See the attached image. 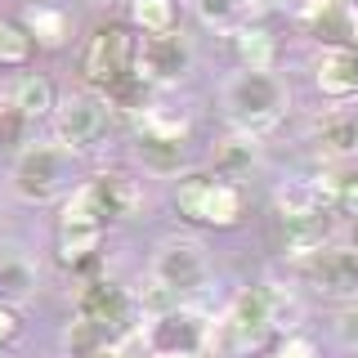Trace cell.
Returning a JSON list of instances; mask_svg holds the SVG:
<instances>
[{"mask_svg": "<svg viewBox=\"0 0 358 358\" xmlns=\"http://www.w3.org/2000/svg\"><path fill=\"white\" fill-rule=\"evenodd\" d=\"M179 300H184V296H179L175 287H166V282H157V278H152V282H148V291L139 296V309H143V313H152V318H157V313L175 309Z\"/></svg>", "mask_w": 358, "mask_h": 358, "instance_id": "cell-26", "label": "cell"}, {"mask_svg": "<svg viewBox=\"0 0 358 358\" xmlns=\"http://www.w3.org/2000/svg\"><path fill=\"white\" fill-rule=\"evenodd\" d=\"M67 184H72V152L54 148V143H36V148H27L14 162V193L22 201H31V206H45V201H54L59 193H67Z\"/></svg>", "mask_w": 358, "mask_h": 358, "instance_id": "cell-4", "label": "cell"}, {"mask_svg": "<svg viewBox=\"0 0 358 358\" xmlns=\"http://www.w3.org/2000/svg\"><path fill=\"white\" fill-rule=\"evenodd\" d=\"M9 103H14L27 121H45L54 108H59V103H54V85L45 81V76H36V72L22 76V81L14 85V99H9Z\"/></svg>", "mask_w": 358, "mask_h": 358, "instance_id": "cell-19", "label": "cell"}, {"mask_svg": "<svg viewBox=\"0 0 358 358\" xmlns=\"http://www.w3.org/2000/svg\"><path fill=\"white\" fill-rule=\"evenodd\" d=\"M175 0H130V22L143 31V36H162V31H175Z\"/></svg>", "mask_w": 358, "mask_h": 358, "instance_id": "cell-21", "label": "cell"}, {"mask_svg": "<svg viewBox=\"0 0 358 358\" xmlns=\"http://www.w3.org/2000/svg\"><path fill=\"white\" fill-rule=\"evenodd\" d=\"M139 162L157 175H175L179 162H184V139H166V134L139 130Z\"/></svg>", "mask_w": 358, "mask_h": 358, "instance_id": "cell-20", "label": "cell"}, {"mask_svg": "<svg viewBox=\"0 0 358 358\" xmlns=\"http://www.w3.org/2000/svg\"><path fill=\"white\" fill-rule=\"evenodd\" d=\"M246 9V0H197V14L210 22V27H229Z\"/></svg>", "mask_w": 358, "mask_h": 358, "instance_id": "cell-27", "label": "cell"}, {"mask_svg": "<svg viewBox=\"0 0 358 358\" xmlns=\"http://www.w3.org/2000/svg\"><path fill=\"white\" fill-rule=\"evenodd\" d=\"M260 166V143H255V134H229V139L215 148V175L220 179H229V184H242L246 175Z\"/></svg>", "mask_w": 358, "mask_h": 358, "instance_id": "cell-16", "label": "cell"}, {"mask_svg": "<svg viewBox=\"0 0 358 358\" xmlns=\"http://www.w3.org/2000/svg\"><path fill=\"white\" fill-rule=\"evenodd\" d=\"M345 22H350V31L358 36V0H345Z\"/></svg>", "mask_w": 358, "mask_h": 358, "instance_id": "cell-32", "label": "cell"}, {"mask_svg": "<svg viewBox=\"0 0 358 358\" xmlns=\"http://www.w3.org/2000/svg\"><path fill=\"white\" fill-rule=\"evenodd\" d=\"M103 229H108V220L99 215L90 188L81 184L72 197L63 201V215H59V260L72 264V268L85 264V260H94L99 242H103Z\"/></svg>", "mask_w": 358, "mask_h": 358, "instance_id": "cell-5", "label": "cell"}, {"mask_svg": "<svg viewBox=\"0 0 358 358\" xmlns=\"http://www.w3.org/2000/svg\"><path fill=\"white\" fill-rule=\"evenodd\" d=\"M14 336H18V313H14V305L0 300V345H9Z\"/></svg>", "mask_w": 358, "mask_h": 358, "instance_id": "cell-31", "label": "cell"}, {"mask_svg": "<svg viewBox=\"0 0 358 358\" xmlns=\"http://www.w3.org/2000/svg\"><path fill=\"white\" fill-rule=\"evenodd\" d=\"M331 215L327 206L318 210H305V215H278L273 220V246L282 255H291V260H305V255L322 251V246L331 242Z\"/></svg>", "mask_w": 358, "mask_h": 358, "instance_id": "cell-11", "label": "cell"}, {"mask_svg": "<svg viewBox=\"0 0 358 358\" xmlns=\"http://www.w3.org/2000/svg\"><path fill=\"white\" fill-rule=\"evenodd\" d=\"M31 31L22 27V22H9L0 18V67H22L31 59Z\"/></svg>", "mask_w": 358, "mask_h": 358, "instance_id": "cell-24", "label": "cell"}, {"mask_svg": "<svg viewBox=\"0 0 358 358\" xmlns=\"http://www.w3.org/2000/svg\"><path fill=\"white\" fill-rule=\"evenodd\" d=\"M76 318L90 322L99 331L112 336H130L134 331V300L126 296V287L112 278H94L81 296H76Z\"/></svg>", "mask_w": 358, "mask_h": 358, "instance_id": "cell-8", "label": "cell"}, {"mask_svg": "<svg viewBox=\"0 0 358 358\" xmlns=\"http://www.w3.org/2000/svg\"><path fill=\"white\" fill-rule=\"evenodd\" d=\"M54 134L67 152H85L108 134V99L99 94H72L54 112Z\"/></svg>", "mask_w": 358, "mask_h": 358, "instance_id": "cell-9", "label": "cell"}, {"mask_svg": "<svg viewBox=\"0 0 358 358\" xmlns=\"http://www.w3.org/2000/svg\"><path fill=\"white\" fill-rule=\"evenodd\" d=\"M322 148L327 152H358L354 148V117H331L327 126H322Z\"/></svg>", "mask_w": 358, "mask_h": 358, "instance_id": "cell-25", "label": "cell"}, {"mask_svg": "<svg viewBox=\"0 0 358 358\" xmlns=\"http://www.w3.org/2000/svg\"><path fill=\"white\" fill-rule=\"evenodd\" d=\"M36 296V264L22 255H0V300L5 305H22Z\"/></svg>", "mask_w": 358, "mask_h": 358, "instance_id": "cell-17", "label": "cell"}, {"mask_svg": "<svg viewBox=\"0 0 358 358\" xmlns=\"http://www.w3.org/2000/svg\"><path fill=\"white\" fill-rule=\"evenodd\" d=\"M134 59H139V36H130L126 27L108 22V27H94V36L85 41L81 76H85V85H94V90L108 94L117 81L134 76Z\"/></svg>", "mask_w": 358, "mask_h": 358, "instance_id": "cell-3", "label": "cell"}, {"mask_svg": "<svg viewBox=\"0 0 358 358\" xmlns=\"http://www.w3.org/2000/svg\"><path fill=\"white\" fill-rule=\"evenodd\" d=\"M22 27L31 31V41L45 45V50H59V45L67 41V31H72V22H67L63 9L54 5H31L27 14H22Z\"/></svg>", "mask_w": 358, "mask_h": 358, "instance_id": "cell-18", "label": "cell"}, {"mask_svg": "<svg viewBox=\"0 0 358 358\" xmlns=\"http://www.w3.org/2000/svg\"><path fill=\"white\" fill-rule=\"evenodd\" d=\"M305 278L318 291H350V287H358V251L327 242L322 251L305 255Z\"/></svg>", "mask_w": 358, "mask_h": 358, "instance_id": "cell-14", "label": "cell"}, {"mask_svg": "<svg viewBox=\"0 0 358 358\" xmlns=\"http://www.w3.org/2000/svg\"><path fill=\"white\" fill-rule=\"evenodd\" d=\"M336 336H341L345 350H358V305H345L336 313Z\"/></svg>", "mask_w": 358, "mask_h": 358, "instance_id": "cell-28", "label": "cell"}, {"mask_svg": "<svg viewBox=\"0 0 358 358\" xmlns=\"http://www.w3.org/2000/svg\"><path fill=\"white\" fill-rule=\"evenodd\" d=\"M273 358H318V345H313L309 336H300V331H287V341L278 345Z\"/></svg>", "mask_w": 358, "mask_h": 358, "instance_id": "cell-29", "label": "cell"}, {"mask_svg": "<svg viewBox=\"0 0 358 358\" xmlns=\"http://www.w3.org/2000/svg\"><path fill=\"white\" fill-rule=\"evenodd\" d=\"M336 206H341L345 215H354V220H358V175L341 179V193H336Z\"/></svg>", "mask_w": 358, "mask_h": 358, "instance_id": "cell-30", "label": "cell"}, {"mask_svg": "<svg viewBox=\"0 0 358 358\" xmlns=\"http://www.w3.org/2000/svg\"><path fill=\"white\" fill-rule=\"evenodd\" d=\"M206 341H210L206 318L197 309H184V305L157 313L152 327H148V350L157 358H197L206 350Z\"/></svg>", "mask_w": 358, "mask_h": 358, "instance_id": "cell-7", "label": "cell"}, {"mask_svg": "<svg viewBox=\"0 0 358 358\" xmlns=\"http://www.w3.org/2000/svg\"><path fill=\"white\" fill-rule=\"evenodd\" d=\"M85 188H90V197H94L99 215H103L108 224L134 220V215L143 210V184H139V179H130V175H121V171H103V175H94Z\"/></svg>", "mask_w": 358, "mask_h": 358, "instance_id": "cell-13", "label": "cell"}, {"mask_svg": "<svg viewBox=\"0 0 358 358\" xmlns=\"http://www.w3.org/2000/svg\"><path fill=\"white\" fill-rule=\"evenodd\" d=\"M152 278L166 287H175L179 296H188V291H197L201 282H206V255H201L197 242H162L152 255Z\"/></svg>", "mask_w": 358, "mask_h": 358, "instance_id": "cell-12", "label": "cell"}, {"mask_svg": "<svg viewBox=\"0 0 358 358\" xmlns=\"http://www.w3.org/2000/svg\"><path fill=\"white\" fill-rule=\"evenodd\" d=\"M318 206H322V197H318V188H313V179H287L273 193L278 215H305V210H318Z\"/></svg>", "mask_w": 358, "mask_h": 358, "instance_id": "cell-23", "label": "cell"}, {"mask_svg": "<svg viewBox=\"0 0 358 358\" xmlns=\"http://www.w3.org/2000/svg\"><path fill=\"white\" fill-rule=\"evenodd\" d=\"M273 300H268L264 287H246L238 291V300L229 305V318H224V341H229L233 354H260L264 341L273 336Z\"/></svg>", "mask_w": 358, "mask_h": 358, "instance_id": "cell-6", "label": "cell"}, {"mask_svg": "<svg viewBox=\"0 0 358 358\" xmlns=\"http://www.w3.org/2000/svg\"><path fill=\"white\" fill-rule=\"evenodd\" d=\"M238 59H242V67H251V72H268L273 59H278L273 36H268L264 27H242L238 31Z\"/></svg>", "mask_w": 358, "mask_h": 358, "instance_id": "cell-22", "label": "cell"}, {"mask_svg": "<svg viewBox=\"0 0 358 358\" xmlns=\"http://www.w3.org/2000/svg\"><path fill=\"white\" fill-rule=\"evenodd\" d=\"M5 108H9V103H5V99H0V112H5Z\"/></svg>", "mask_w": 358, "mask_h": 358, "instance_id": "cell-35", "label": "cell"}, {"mask_svg": "<svg viewBox=\"0 0 358 358\" xmlns=\"http://www.w3.org/2000/svg\"><path fill=\"white\" fill-rule=\"evenodd\" d=\"M175 210L193 224H210V229H233L242 224V188L220 175H179L175 179Z\"/></svg>", "mask_w": 358, "mask_h": 358, "instance_id": "cell-2", "label": "cell"}, {"mask_svg": "<svg viewBox=\"0 0 358 358\" xmlns=\"http://www.w3.org/2000/svg\"><path fill=\"white\" fill-rule=\"evenodd\" d=\"M354 148H358V117H354Z\"/></svg>", "mask_w": 358, "mask_h": 358, "instance_id": "cell-33", "label": "cell"}, {"mask_svg": "<svg viewBox=\"0 0 358 358\" xmlns=\"http://www.w3.org/2000/svg\"><path fill=\"white\" fill-rule=\"evenodd\" d=\"M313 81L331 99L358 94V45H331V50H322L318 67H313Z\"/></svg>", "mask_w": 358, "mask_h": 358, "instance_id": "cell-15", "label": "cell"}, {"mask_svg": "<svg viewBox=\"0 0 358 358\" xmlns=\"http://www.w3.org/2000/svg\"><path fill=\"white\" fill-rule=\"evenodd\" d=\"M188 41L175 36V31H162V36H143L139 41V59H134V72L148 85H175L179 76L188 72Z\"/></svg>", "mask_w": 358, "mask_h": 358, "instance_id": "cell-10", "label": "cell"}, {"mask_svg": "<svg viewBox=\"0 0 358 358\" xmlns=\"http://www.w3.org/2000/svg\"><path fill=\"white\" fill-rule=\"evenodd\" d=\"M354 251H358V220H354Z\"/></svg>", "mask_w": 358, "mask_h": 358, "instance_id": "cell-34", "label": "cell"}, {"mask_svg": "<svg viewBox=\"0 0 358 358\" xmlns=\"http://www.w3.org/2000/svg\"><path fill=\"white\" fill-rule=\"evenodd\" d=\"M224 108H229V121L246 134H260L268 126H278L287 112V90L273 72H238L229 85H224Z\"/></svg>", "mask_w": 358, "mask_h": 358, "instance_id": "cell-1", "label": "cell"}]
</instances>
